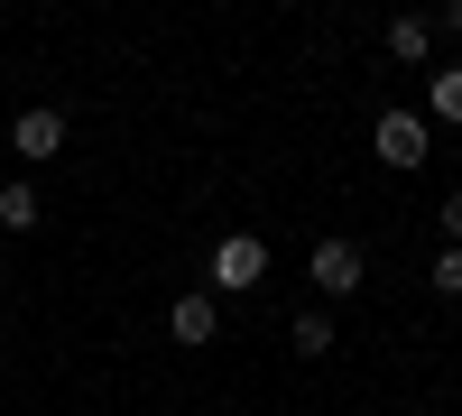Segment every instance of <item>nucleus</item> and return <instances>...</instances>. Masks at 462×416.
Returning <instances> with one entry per match:
<instances>
[{
    "instance_id": "obj_10",
    "label": "nucleus",
    "mask_w": 462,
    "mask_h": 416,
    "mask_svg": "<svg viewBox=\"0 0 462 416\" xmlns=\"http://www.w3.org/2000/svg\"><path fill=\"white\" fill-rule=\"evenodd\" d=\"M435 287H444V296H462V250H435Z\"/></svg>"
},
{
    "instance_id": "obj_9",
    "label": "nucleus",
    "mask_w": 462,
    "mask_h": 416,
    "mask_svg": "<svg viewBox=\"0 0 462 416\" xmlns=\"http://www.w3.org/2000/svg\"><path fill=\"white\" fill-rule=\"evenodd\" d=\"M296 352H305V361L333 352V324H324V315H296Z\"/></svg>"
},
{
    "instance_id": "obj_6",
    "label": "nucleus",
    "mask_w": 462,
    "mask_h": 416,
    "mask_svg": "<svg viewBox=\"0 0 462 416\" xmlns=\"http://www.w3.org/2000/svg\"><path fill=\"white\" fill-rule=\"evenodd\" d=\"M426 121L462 130V65H435V74H426Z\"/></svg>"
},
{
    "instance_id": "obj_2",
    "label": "nucleus",
    "mask_w": 462,
    "mask_h": 416,
    "mask_svg": "<svg viewBox=\"0 0 462 416\" xmlns=\"http://www.w3.org/2000/svg\"><path fill=\"white\" fill-rule=\"evenodd\" d=\"M259 278H268V241L259 232H231L213 250V287H259Z\"/></svg>"
},
{
    "instance_id": "obj_1",
    "label": "nucleus",
    "mask_w": 462,
    "mask_h": 416,
    "mask_svg": "<svg viewBox=\"0 0 462 416\" xmlns=\"http://www.w3.org/2000/svg\"><path fill=\"white\" fill-rule=\"evenodd\" d=\"M426 139H435V121H426V111H379V130H370L379 167H426Z\"/></svg>"
},
{
    "instance_id": "obj_3",
    "label": "nucleus",
    "mask_w": 462,
    "mask_h": 416,
    "mask_svg": "<svg viewBox=\"0 0 462 416\" xmlns=\"http://www.w3.org/2000/svg\"><path fill=\"white\" fill-rule=\"evenodd\" d=\"M10 148H19V158H37V167H47V158H65V111H19Z\"/></svg>"
},
{
    "instance_id": "obj_4",
    "label": "nucleus",
    "mask_w": 462,
    "mask_h": 416,
    "mask_svg": "<svg viewBox=\"0 0 462 416\" xmlns=\"http://www.w3.org/2000/svg\"><path fill=\"white\" fill-rule=\"evenodd\" d=\"M315 287H324V296H352V287H361V250H352V241H324V250H315Z\"/></svg>"
},
{
    "instance_id": "obj_5",
    "label": "nucleus",
    "mask_w": 462,
    "mask_h": 416,
    "mask_svg": "<svg viewBox=\"0 0 462 416\" xmlns=\"http://www.w3.org/2000/svg\"><path fill=\"white\" fill-rule=\"evenodd\" d=\"M167 333H176V343H213V333H222V306H213V296H176Z\"/></svg>"
},
{
    "instance_id": "obj_8",
    "label": "nucleus",
    "mask_w": 462,
    "mask_h": 416,
    "mask_svg": "<svg viewBox=\"0 0 462 416\" xmlns=\"http://www.w3.org/2000/svg\"><path fill=\"white\" fill-rule=\"evenodd\" d=\"M37 185H0V232H37Z\"/></svg>"
},
{
    "instance_id": "obj_7",
    "label": "nucleus",
    "mask_w": 462,
    "mask_h": 416,
    "mask_svg": "<svg viewBox=\"0 0 462 416\" xmlns=\"http://www.w3.org/2000/svg\"><path fill=\"white\" fill-rule=\"evenodd\" d=\"M389 56H398V65H426V56H435V19H398V28H389Z\"/></svg>"
}]
</instances>
